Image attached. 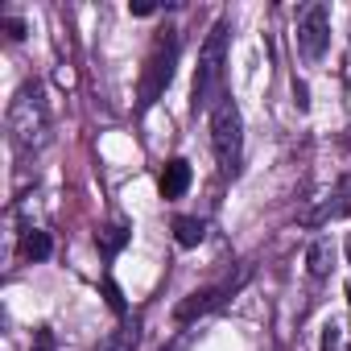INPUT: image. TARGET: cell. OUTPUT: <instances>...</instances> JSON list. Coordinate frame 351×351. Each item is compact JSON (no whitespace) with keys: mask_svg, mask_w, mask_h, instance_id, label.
<instances>
[{"mask_svg":"<svg viewBox=\"0 0 351 351\" xmlns=\"http://www.w3.org/2000/svg\"><path fill=\"white\" fill-rule=\"evenodd\" d=\"M293 99H298V108H302V112L310 108V91H306V83H293Z\"/></svg>","mask_w":351,"mask_h":351,"instance_id":"d6986e66","label":"cell"},{"mask_svg":"<svg viewBox=\"0 0 351 351\" xmlns=\"http://www.w3.org/2000/svg\"><path fill=\"white\" fill-rule=\"evenodd\" d=\"M128 13H132V17H153L157 5H149V0H136V5H128Z\"/></svg>","mask_w":351,"mask_h":351,"instance_id":"ac0fdd59","label":"cell"},{"mask_svg":"<svg viewBox=\"0 0 351 351\" xmlns=\"http://www.w3.org/2000/svg\"><path fill=\"white\" fill-rule=\"evenodd\" d=\"M128 240H132V232H128L124 223H112V228H104V232L95 236V248H99L104 256H116V252H120Z\"/></svg>","mask_w":351,"mask_h":351,"instance_id":"30bf717a","label":"cell"},{"mask_svg":"<svg viewBox=\"0 0 351 351\" xmlns=\"http://www.w3.org/2000/svg\"><path fill=\"white\" fill-rule=\"evenodd\" d=\"M326 42H330V9L326 5H310L302 13V21H298V50L310 62H318L326 54Z\"/></svg>","mask_w":351,"mask_h":351,"instance_id":"8992f818","label":"cell"},{"mask_svg":"<svg viewBox=\"0 0 351 351\" xmlns=\"http://www.w3.org/2000/svg\"><path fill=\"white\" fill-rule=\"evenodd\" d=\"M104 298H108V306H112L116 314H124V293H120V285H116L112 277L104 281Z\"/></svg>","mask_w":351,"mask_h":351,"instance_id":"9a60e30c","label":"cell"},{"mask_svg":"<svg viewBox=\"0 0 351 351\" xmlns=\"http://www.w3.org/2000/svg\"><path fill=\"white\" fill-rule=\"evenodd\" d=\"M178 50H182V38H178V29H173V25H165L153 38V50H149L145 75H141V108H153L161 99V91L169 87L173 66H178Z\"/></svg>","mask_w":351,"mask_h":351,"instance_id":"7a4b0ae2","label":"cell"},{"mask_svg":"<svg viewBox=\"0 0 351 351\" xmlns=\"http://www.w3.org/2000/svg\"><path fill=\"white\" fill-rule=\"evenodd\" d=\"M248 265H244V273L240 277H232V281H219V285H207V289H195V293H186L178 306H173V318H178V322H195V318H203V314H211L215 306H223L244 281H248Z\"/></svg>","mask_w":351,"mask_h":351,"instance_id":"5b68a950","label":"cell"},{"mask_svg":"<svg viewBox=\"0 0 351 351\" xmlns=\"http://www.w3.org/2000/svg\"><path fill=\"white\" fill-rule=\"evenodd\" d=\"M161 199H182L186 191H191V161L186 157H173V161H165V169H161Z\"/></svg>","mask_w":351,"mask_h":351,"instance_id":"52a82bcc","label":"cell"},{"mask_svg":"<svg viewBox=\"0 0 351 351\" xmlns=\"http://www.w3.org/2000/svg\"><path fill=\"white\" fill-rule=\"evenodd\" d=\"M21 252H25V261H46L50 252H54V240H50V232H25V240H21Z\"/></svg>","mask_w":351,"mask_h":351,"instance_id":"8fae6325","label":"cell"},{"mask_svg":"<svg viewBox=\"0 0 351 351\" xmlns=\"http://www.w3.org/2000/svg\"><path fill=\"white\" fill-rule=\"evenodd\" d=\"M9 136L21 153H34L50 141V108L38 83H25L9 104Z\"/></svg>","mask_w":351,"mask_h":351,"instance_id":"6da1fadb","label":"cell"},{"mask_svg":"<svg viewBox=\"0 0 351 351\" xmlns=\"http://www.w3.org/2000/svg\"><path fill=\"white\" fill-rule=\"evenodd\" d=\"M211 145H215L219 169L236 173L240 153H244V120H240V108H236L232 95H219V104L211 108Z\"/></svg>","mask_w":351,"mask_h":351,"instance_id":"277c9868","label":"cell"},{"mask_svg":"<svg viewBox=\"0 0 351 351\" xmlns=\"http://www.w3.org/2000/svg\"><path fill=\"white\" fill-rule=\"evenodd\" d=\"M207 236V223L195 219V215H178L173 219V240H178V248H199Z\"/></svg>","mask_w":351,"mask_h":351,"instance_id":"9c48e42d","label":"cell"},{"mask_svg":"<svg viewBox=\"0 0 351 351\" xmlns=\"http://www.w3.org/2000/svg\"><path fill=\"white\" fill-rule=\"evenodd\" d=\"M330 256H335V252H330V240H314V244L306 248L310 273H314V277H326V273H330Z\"/></svg>","mask_w":351,"mask_h":351,"instance_id":"7c38bea8","label":"cell"},{"mask_svg":"<svg viewBox=\"0 0 351 351\" xmlns=\"http://www.w3.org/2000/svg\"><path fill=\"white\" fill-rule=\"evenodd\" d=\"M5 34H9V42H21V38H25V21H17V17H5Z\"/></svg>","mask_w":351,"mask_h":351,"instance_id":"e0dca14e","label":"cell"},{"mask_svg":"<svg viewBox=\"0 0 351 351\" xmlns=\"http://www.w3.org/2000/svg\"><path fill=\"white\" fill-rule=\"evenodd\" d=\"M347 265H351V236H347Z\"/></svg>","mask_w":351,"mask_h":351,"instance_id":"ffe728a7","label":"cell"},{"mask_svg":"<svg viewBox=\"0 0 351 351\" xmlns=\"http://www.w3.org/2000/svg\"><path fill=\"white\" fill-rule=\"evenodd\" d=\"M339 215H351V173L335 186L330 203H326L322 211H314V215H310V223H326V219H339Z\"/></svg>","mask_w":351,"mask_h":351,"instance_id":"ba28073f","label":"cell"},{"mask_svg":"<svg viewBox=\"0 0 351 351\" xmlns=\"http://www.w3.org/2000/svg\"><path fill=\"white\" fill-rule=\"evenodd\" d=\"M29 351H58V343H54V330H46V326H42V330L34 335V347H29Z\"/></svg>","mask_w":351,"mask_h":351,"instance_id":"2e32d148","label":"cell"},{"mask_svg":"<svg viewBox=\"0 0 351 351\" xmlns=\"http://www.w3.org/2000/svg\"><path fill=\"white\" fill-rule=\"evenodd\" d=\"M223 58H228V21H215L203 50H199V71H195V87H191V112H203L223 79Z\"/></svg>","mask_w":351,"mask_h":351,"instance_id":"3957f363","label":"cell"},{"mask_svg":"<svg viewBox=\"0 0 351 351\" xmlns=\"http://www.w3.org/2000/svg\"><path fill=\"white\" fill-rule=\"evenodd\" d=\"M99 351H136V322L116 326V330L99 343Z\"/></svg>","mask_w":351,"mask_h":351,"instance_id":"4fadbf2b","label":"cell"},{"mask_svg":"<svg viewBox=\"0 0 351 351\" xmlns=\"http://www.w3.org/2000/svg\"><path fill=\"white\" fill-rule=\"evenodd\" d=\"M322 351H343V326L339 322L322 326Z\"/></svg>","mask_w":351,"mask_h":351,"instance_id":"5bb4252c","label":"cell"}]
</instances>
